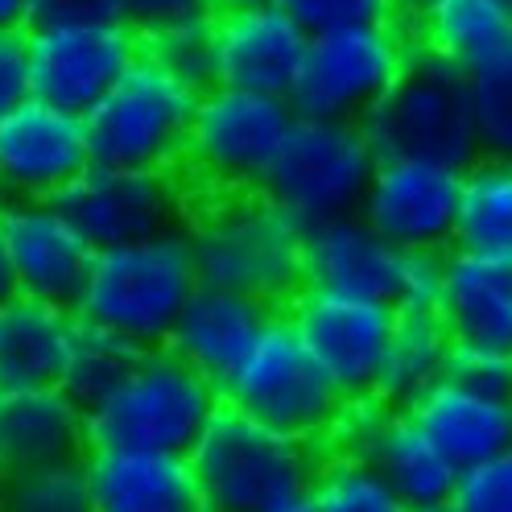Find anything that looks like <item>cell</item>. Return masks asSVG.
Wrapping results in <instances>:
<instances>
[{
    "label": "cell",
    "instance_id": "6da1fadb",
    "mask_svg": "<svg viewBox=\"0 0 512 512\" xmlns=\"http://www.w3.org/2000/svg\"><path fill=\"white\" fill-rule=\"evenodd\" d=\"M203 285L285 310L306 290V228L265 190L203 195L186 219Z\"/></svg>",
    "mask_w": 512,
    "mask_h": 512
},
{
    "label": "cell",
    "instance_id": "7a4b0ae2",
    "mask_svg": "<svg viewBox=\"0 0 512 512\" xmlns=\"http://www.w3.org/2000/svg\"><path fill=\"white\" fill-rule=\"evenodd\" d=\"M199 269L186 232L95 248L75 318L108 327L137 347H166L186 302L199 294Z\"/></svg>",
    "mask_w": 512,
    "mask_h": 512
},
{
    "label": "cell",
    "instance_id": "3957f363",
    "mask_svg": "<svg viewBox=\"0 0 512 512\" xmlns=\"http://www.w3.org/2000/svg\"><path fill=\"white\" fill-rule=\"evenodd\" d=\"M186 459L207 512H273L310 496L323 446L277 434L223 405Z\"/></svg>",
    "mask_w": 512,
    "mask_h": 512
},
{
    "label": "cell",
    "instance_id": "277c9868",
    "mask_svg": "<svg viewBox=\"0 0 512 512\" xmlns=\"http://www.w3.org/2000/svg\"><path fill=\"white\" fill-rule=\"evenodd\" d=\"M364 133L380 157H426L459 170L484 157L471 75L418 42L393 91L364 116Z\"/></svg>",
    "mask_w": 512,
    "mask_h": 512
},
{
    "label": "cell",
    "instance_id": "5b68a950",
    "mask_svg": "<svg viewBox=\"0 0 512 512\" xmlns=\"http://www.w3.org/2000/svg\"><path fill=\"white\" fill-rule=\"evenodd\" d=\"M219 409L223 393L215 380L186 364L178 351L153 347L120 389L87 413V438L91 446L190 455Z\"/></svg>",
    "mask_w": 512,
    "mask_h": 512
},
{
    "label": "cell",
    "instance_id": "8992f818",
    "mask_svg": "<svg viewBox=\"0 0 512 512\" xmlns=\"http://www.w3.org/2000/svg\"><path fill=\"white\" fill-rule=\"evenodd\" d=\"M199 95L203 91L186 87L166 67L141 54L128 75H120V83L83 116L91 162L116 170L178 174L186 166Z\"/></svg>",
    "mask_w": 512,
    "mask_h": 512
},
{
    "label": "cell",
    "instance_id": "52a82bcc",
    "mask_svg": "<svg viewBox=\"0 0 512 512\" xmlns=\"http://www.w3.org/2000/svg\"><path fill=\"white\" fill-rule=\"evenodd\" d=\"M298 112L285 95L207 87L199 95V112L190 124L186 174L203 195H244L265 190L281 145L290 141Z\"/></svg>",
    "mask_w": 512,
    "mask_h": 512
},
{
    "label": "cell",
    "instance_id": "ba28073f",
    "mask_svg": "<svg viewBox=\"0 0 512 512\" xmlns=\"http://www.w3.org/2000/svg\"><path fill=\"white\" fill-rule=\"evenodd\" d=\"M219 393L223 405L240 409L244 418L314 446H323L339 405L347 401L323 364L310 356L285 310L269 323L252 356L219 384Z\"/></svg>",
    "mask_w": 512,
    "mask_h": 512
},
{
    "label": "cell",
    "instance_id": "9c48e42d",
    "mask_svg": "<svg viewBox=\"0 0 512 512\" xmlns=\"http://www.w3.org/2000/svg\"><path fill=\"white\" fill-rule=\"evenodd\" d=\"M376 166L380 153L360 120L298 116L273 174L265 178V195L302 228H318L343 215H360Z\"/></svg>",
    "mask_w": 512,
    "mask_h": 512
},
{
    "label": "cell",
    "instance_id": "30bf717a",
    "mask_svg": "<svg viewBox=\"0 0 512 512\" xmlns=\"http://www.w3.org/2000/svg\"><path fill=\"white\" fill-rule=\"evenodd\" d=\"M413 54V29L393 21L347 25L314 34L302 58L290 104L298 116L360 120L393 91Z\"/></svg>",
    "mask_w": 512,
    "mask_h": 512
},
{
    "label": "cell",
    "instance_id": "8fae6325",
    "mask_svg": "<svg viewBox=\"0 0 512 512\" xmlns=\"http://www.w3.org/2000/svg\"><path fill=\"white\" fill-rule=\"evenodd\" d=\"M141 58L128 21H34L25 29L29 95L87 116Z\"/></svg>",
    "mask_w": 512,
    "mask_h": 512
},
{
    "label": "cell",
    "instance_id": "7c38bea8",
    "mask_svg": "<svg viewBox=\"0 0 512 512\" xmlns=\"http://www.w3.org/2000/svg\"><path fill=\"white\" fill-rule=\"evenodd\" d=\"M58 207L71 215L91 248L153 240L166 232H186V219L195 211V195L178 174L157 170H116L91 166Z\"/></svg>",
    "mask_w": 512,
    "mask_h": 512
},
{
    "label": "cell",
    "instance_id": "4fadbf2b",
    "mask_svg": "<svg viewBox=\"0 0 512 512\" xmlns=\"http://www.w3.org/2000/svg\"><path fill=\"white\" fill-rule=\"evenodd\" d=\"M285 314L343 397L376 393L397 331V306L327 290H302L285 306Z\"/></svg>",
    "mask_w": 512,
    "mask_h": 512
},
{
    "label": "cell",
    "instance_id": "5bb4252c",
    "mask_svg": "<svg viewBox=\"0 0 512 512\" xmlns=\"http://www.w3.org/2000/svg\"><path fill=\"white\" fill-rule=\"evenodd\" d=\"M463 170L426 157H380L360 215L405 252H451Z\"/></svg>",
    "mask_w": 512,
    "mask_h": 512
},
{
    "label": "cell",
    "instance_id": "9a60e30c",
    "mask_svg": "<svg viewBox=\"0 0 512 512\" xmlns=\"http://www.w3.org/2000/svg\"><path fill=\"white\" fill-rule=\"evenodd\" d=\"M91 166V141L79 112L29 95L0 120V203L62 199Z\"/></svg>",
    "mask_w": 512,
    "mask_h": 512
},
{
    "label": "cell",
    "instance_id": "2e32d148",
    "mask_svg": "<svg viewBox=\"0 0 512 512\" xmlns=\"http://www.w3.org/2000/svg\"><path fill=\"white\" fill-rule=\"evenodd\" d=\"M0 232L17 277V294L75 310L95 248L58 207V199L0 203Z\"/></svg>",
    "mask_w": 512,
    "mask_h": 512
},
{
    "label": "cell",
    "instance_id": "e0dca14e",
    "mask_svg": "<svg viewBox=\"0 0 512 512\" xmlns=\"http://www.w3.org/2000/svg\"><path fill=\"white\" fill-rule=\"evenodd\" d=\"M306 46L310 34L277 0L256 9L215 13V83L290 100Z\"/></svg>",
    "mask_w": 512,
    "mask_h": 512
},
{
    "label": "cell",
    "instance_id": "ac0fdd59",
    "mask_svg": "<svg viewBox=\"0 0 512 512\" xmlns=\"http://www.w3.org/2000/svg\"><path fill=\"white\" fill-rule=\"evenodd\" d=\"M401 277L405 248L384 240L364 215H343L306 228V290L397 306Z\"/></svg>",
    "mask_w": 512,
    "mask_h": 512
},
{
    "label": "cell",
    "instance_id": "d6986e66",
    "mask_svg": "<svg viewBox=\"0 0 512 512\" xmlns=\"http://www.w3.org/2000/svg\"><path fill=\"white\" fill-rule=\"evenodd\" d=\"M95 512H207L186 455L91 446L83 455Z\"/></svg>",
    "mask_w": 512,
    "mask_h": 512
},
{
    "label": "cell",
    "instance_id": "ffe728a7",
    "mask_svg": "<svg viewBox=\"0 0 512 512\" xmlns=\"http://www.w3.org/2000/svg\"><path fill=\"white\" fill-rule=\"evenodd\" d=\"M87 451V413L62 389L0 393V479L75 463Z\"/></svg>",
    "mask_w": 512,
    "mask_h": 512
},
{
    "label": "cell",
    "instance_id": "44dd1931",
    "mask_svg": "<svg viewBox=\"0 0 512 512\" xmlns=\"http://www.w3.org/2000/svg\"><path fill=\"white\" fill-rule=\"evenodd\" d=\"M277 314L281 310L256 302V298L215 290V285H199V294L186 302L166 347L178 351L186 364H195L207 380L223 384L252 356V347L261 343V335L269 331Z\"/></svg>",
    "mask_w": 512,
    "mask_h": 512
},
{
    "label": "cell",
    "instance_id": "7402d4cb",
    "mask_svg": "<svg viewBox=\"0 0 512 512\" xmlns=\"http://www.w3.org/2000/svg\"><path fill=\"white\" fill-rule=\"evenodd\" d=\"M438 314L455 343L512 351V256L451 248Z\"/></svg>",
    "mask_w": 512,
    "mask_h": 512
},
{
    "label": "cell",
    "instance_id": "603a6c76",
    "mask_svg": "<svg viewBox=\"0 0 512 512\" xmlns=\"http://www.w3.org/2000/svg\"><path fill=\"white\" fill-rule=\"evenodd\" d=\"M409 413L451 455L459 471L512 451V397L479 393L471 384L446 376L426 397L413 401Z\"/></svg>",
    "mask_w": 512,
    "mask_h": 512
},
{
    "label": "cell",
    "instance_id": "cb8c5ba5",
    "mask_svg": "<svg viewBox=\"0 0 512 512\" xmlns=\"http://www.w3.org/2000/svg\"><path fill=\"white\" fill-rule=\"evenodd\" d=\"M75 323V310L25 294L0 306V393L58 389L62 372H67Z\"/></svg>",
    "mask_w": 512,
    "mask_h": 512
},
{
    "label": "cell",
    "instance_id": "d4e9b609",
    "mask_svg": "<svg viewBox=\"0 0 512 512\" xmlns=\"http://www.w3.org/2000/svg\"><path fill=\"white\" fill-rule=\"evenodd\" d=\"M368 463L389 479L409 508H434V504L455 500L459 467L418 422H413L409 409H393V418L384 422Z\"/></svg>",
    "mask_w": 512,
    "mask_h": 512
},
{
    "label": "cell",
    "instance_id": "484cf974",
    "mask_svg": "<svg viewBox=\"0 0 512 512\" xmlns=\"http://www.w3.org/2000/svg\"><path fill=\"white\" fill-rule=\"evenodd\" d=\"M455 335L438 310H401L389 360H384L376 397L393 409H409L418 397H426L438 380L451 376L455 360Z\"/></svg>",
    "mask_w": 512,
    "mask_h": 512
},
{
    "label": "cell",
    "instance_id": "4316f807",
    "mask_svg": "<svg viewBox=\"0 0 512 512\" xmlns=\"http://www.w3.org/2000/svg\"><path fill=\"white\" fill-rule=\"evenodd\" d=\"M413 42L475 71L512 46V13L504 0H438L413 25Z\"/></svg>",
    "mask_w": 512,
    "mask_h": 512
},
{
    "label": "cell",
    "instance_id": "83f0119b",
    "mask_svg": "<svg viewBox=\"0 0 512 512\" xmlns=\"http://www.w3.org/2000/svg\"><path fill=\"white\" fill-rule=\"evenodd\" d=\"M455 248L512 256V157L484 153L463 170Z\"/></svg>",
    "mask_w": 512,
    "mask_h": 512
},
{
    "label": "cell",
    "instance_id": "f1b7e54d",
    "mask_svg": "<svg viewBox=\"0 0 512 512\" xmlns=\"http://www.w3.org/2000/svg\"><path fill=\"white\" fill-rule=\"evenodd\" d=\"M145 356V347H137L133 339H124L108 327L95 323H75V339H71V356H67V372H62L58 389L67 393L83 413H91L100 401H108L120 384L128 380Z\"/></svg>",
    "mask_w": 512,
    "mask_h": 512
},
{
    "label": "cell",
    "instance_id": "f546056e",
    "mask_svg": "<svg viewBox=\"0 0 512 512\" xmlns=\"http://www.w3.org/2000/svg\"><path fill=\"white\" fill-rule=\"evenodd\" d=\"M310 500L318 512H413L372 463L339 455H323Z\"/></svg>",
    "mask_w": 512,
    "mask_h": 512
},
{
    "label": "cell",
    "instance_id": "4dcf8cb0",
    "mask_svg": "<svg viewBox=\"0 0 512 512\" xmlns=\"http://www.w3.org/2000/svg\"><path fill=\"white\" fill-rule=\"evenodd\" d=\"M141 54L153 58L157 67H166L186 87H215V13L149 29V34H141Z\"/></svg>",
    "mask_w": 512,
    "mask_h": 512
},
{
    "label": "cell",
    "instance_id": "1f68e13d",
    "mask_svg": "<svg viewBox=\"0 0 512 512\" xmlns=\"http://www.w3.org/2000/svg\"><path fill=\"white\" fill-rule=\"evenodd\" d=\"M0 512H95L87 463H54L0 479Z\"/></svg>",
    "mask_w": 512,
    "mask_h": 512
},
{
    "label": "cell",
    "instance_id": "d6a6232c",
    "mask_svg": "<svg viewBox=\"0 0 512 512\" xmlns=\"http://www.w3.org/2000/svg\"><path fill=\"white\" fill-rule=\"evenodd\" d=\"M467 75H471V91H475V116H479L484 153L512 157V46Z\"/></svg>",
    "mask_w": 512,
    "mask_h": 512
},
{
    "label": "cell",
    "instance_id": "836d02e7",
    "mask_svg": "<svg viewBox=\"0 0 512 512\" xmlns=\"http://www.w3.org/2000/svg\"><path fill=\"white\" fill-rule=\"evenodd\" d=\"M393 418V405L372 397H347L335 413V422L323 438V455H339V459H364L372 455V446L384 430V422Z\"/></svg>",
    "mask_w": 512,
    "mask_h": 512
},
{
    "label": "cell",
    "instance_id": "e575fe53",
    "mask_svg": "<svg viewBox=\"0 0 512 512\" xmlns=\"http://www.w3.org/2000/svg\"><path fill=\"white\" fill-rule=\"evenodd\" d=\"M455 512H512V451L459 471Z\"/></svg>",
    "mask_w": 512,
    "mask_h": 512
},
{
    "label": "cell",
    "instance_id": "d590c367",
    "mask_svg": "<svg viewBox=\"0 0 512 512\" xmlns=\"http://www.w3.org/2000/svg\"><path fill=\"white\" fill-rule=\"evenodd\" d=\"M306 34H327V29L347 25H372V21H393L389 0H277Z\"/></svg>",
    "mask_w": 512,
    "mask_h": 512
},
{
    "label": "cell",
    "instance_id": "8d00e7d4",
    "mask_svg": "<svg viewBox=\"0 0 512 512\" xmlns=\"http://www.w3.org/2000/svg\"><path fill=\"white\" fill-rule=\"evenodd\" d=\"M451 376L471 384L479 393H496V397H512V351H496V347H455L451 360Z\"/></svg>",
    "mask_w": 512,
    "mask_h": 512
},
{
    "label": "cell",
    "instance_id": "74e56055",
    "mask_svg": "<svg viewBox=\"0 0 512 512\" xmlns=\"http://www.w3.org/2000/svg\"><path fill=\"white\" fill-rule=\"evenodd\" d=\"M442 277H446V252H405L397 310H438Z\"/></svg>",
    "mask_w": 512,
    "mask_h": 512
},
{
    "label": "cell",
    "instance_id": "f35d334b",
    "mask_svg": "<svg viewBox=\"0 0 512 512\" xmlns=\"http://www.w3.org/2000/svg\"><path fill=\"white\" fill-rule=\"evenodd\" d=\"M29 100L25 34H0V120Z\"/></svg>",
    "mask_w": 512,
    "mask_h": 512
},
{
    "label": "cell",
    "instance_id": "ab89813d",
    "mask_svg": "<svg viewBox=\"0 0 512 512\" xmlns=\"http://www.w3.org/2000/svg\"><path fill=\"white\" fill-rule=\"evenodd\" d=\"M120 9H124V21L133 25L137 34H149V29L211 13L207 0H120Z\"/></svg>",
    "mask_w": 512,
    "mask_h": 512
},
{
    "label": "cell",
    "instance_id": "60d3db41",
    "mask_svg": "<svg viewBox=\"0 0 512 512\" xmlns=\"http://www.w3.org/2000/svg\"><path fill=\"white\" fill-rule=\"evenodd\" d=\"M34 21H124L120 0H34Z\"/></svg>",
    "mask_w": 512,
    "mask_h": 512
},
{
    "label": "cell",
    "instance_id": "b9f144b4",
    "mask_svg": "<svg viewBox=\"0 0 512 512\" xmlns=\"http://www.w3.org/2000/svg\"><path fill=\"white\" fill-rule=\"evenodd\" d=\"M34 25V0H0V34H25Z\"/></svg>",
    "mask_w": 512,
    "mask_h": 512
},
{
    "label": "cell",
    "instance_id": "7bdbcfd3",
    "mask_svg": "<svg viewBox=\"0 0 512 512\" xmlns=\"http://www.w3.org/2000/svg\"><path fill=\"white\" fill-rule=\"evenodd\" d=\"M389 5H393V17L413 29V25H418V21L438 5V0H389Z\"/></svg>",
    "mask_w": 512,
    "mask_h": 512
},
{
    "label": "cell",
    "instance_id": "ee69618b",
    "mask_svg": "<svg viewBox=\"0 0 512 512\" xmlns=\"http://www.w3.org/2000/svg\"><path fill=\"white\" fill-rule=\"evenodd\" d=\"M9 298H17V277H13L9 252H5V232H0V306H5Z\"/></svg>",
    "mask_w": 512,
    "mask_h": 512
},
{
    "label": "cell",
    "instance_id": "f6af8a7d",
    "mask_svg": "<svg viewBox=\"0 0 512 512\" xmlns=\"http://www.w3.org/2000/svg\"><path fill=\"white\" fill-rule=\"evenodd\" d=\"M211 13H236V9H256V5H269V0H207Z\"/></svg>",
    "mask_w": 512,
    "mask_h": 512
},
{
    "label": "cell",
    "instance_id": "bcb514c9",
    "mask_svg": "<svg viewBox=\"0 0 512 512\" xmlns=\"http://www.w3.org/2000/svg\"><path fill=\"white\" fill-rule=\"evenodd\" d=\"M273 512H318V508H314V500L306 496V500H298V504H285V508H273Z\"/></svg>",
    "mask_w": 512,
    "mask_h": 512
},
{
    "label": "cell",
    "instance_id": "7dc6e473",
    "mask_svg": "<svg viewBox=\"0 0 512 512\" xmlns=\"http://www.w3.org/2000/svg\"><path fill=\"white\" fill-rule=\"evenodd\" d=\"M413 512H455L451 504H434V508H413Z\"/></svg>",
    "mask_w": 512,
    "mask_h": 512
},
{
    "label": "cell",
    "instance_id": "c3c4849f",
    "mask_svg": "<svg viewBox=\"0 0 512 512\" xmlns=\"http://www.w3.org/2000/svg\"><path fill=\"white\" fill-rule=\"evenodd\" d=\"M504 9H508V13H512V0H504Z\"/></svg>",
    "mask_w": 512,
    "mask_h": 512
}]
</instances>
